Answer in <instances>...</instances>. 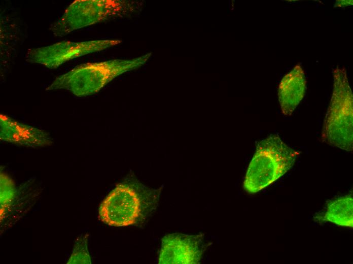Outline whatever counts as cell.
Wrapping results in <instances>:
<instances>
[{
  "label": "cell",
  "mask_w": 353,
  "mask_h": 264,
  "mask_svg": "<svg viewBox=\"0 0 353 264\" xmlns=\"http://www.w3.org/2000/svg\"><path fill=\"white\" fill-rule=\"evenodd\" d=\"M1 140L30 147L50 145L52 141L45 131L0 115Z\"/></svg>",
  "instance_id": "obj_8"
},
{
  "label": "cell",
  "mask_w": 353,
  "mask_h": 264,
  "mask_svg": "<svg viewBox=\"0 0 353 264\" xmlns=\"http://www.w3.org/2000/svg\"><path fill=\"white\" fill-rule=\"evenodd\" d=\"M140 201L136 192L123 184L117 186L102 201L99 209V218L114 226L134 224L140 215Z\"/></svg>",
  "instance_id": "obj_6"
},
{
  "label": "cell",
  "mask_w": 353,
  "mask_h": 264,
  "mask_svg": "<svg viewBox=\"0 0 353 264\" xmlns=\"http://www.w3.org/2000/svg\"><path fill=\"white\" fill-rule=\"evenodd\" d=\"M306 80L300 64L296 65L282 78L278 86V96L282 114L291 116L303 98Z\"/></svg>",
  "instance_id": "obj_9"
},
{
  "label": "cell",
  "mask_w": 353,
  "mask_h": 264,
  "mask_svg": "<svg viewBox=\"0 0 353 264\" xmlns=\"http://www.w3.org/2000/svg\"><path fill=\"white\" fill-rule=\"evenodd\" d=\"M0 203L1 218L3 217L4 213L8 209L13 201L15 195V186L12 179L5 173L0 174Z\"/></svg>",
  "instance_id": "obj_11"
},
{
  "label": "cell",
  "mask_w": 353,
  "mask_h": 264,
  "mask_svg": "<svg viewBox=\"0 0 353 264\" xmlns=\"http://www.w3.org/2000/svg\"><path fill=\"white\" fill-rule=\"evenodd\" d=\"M206 247L203 234L174 233L166 235L162 239L158 263H199Z\"/></svg>",
  "instance_id": "obj_7"
},
{
  "label": "cell",
  "mask_w": 353,
  "mask_h": 264,
  "mask_svg": "<svg viewBox=\"0 0 353 264\" xmlns=\"http://www.w3.org/2000/svg\"><path fill=\"white\" fill-rule=\"evenodd\" d=\"M323 220L339 226L352 227L353 200L351 194L337 198L329 202Z\"/></svg>",
  "instance_id": "obj_10"
},
{
  "label": "cell",
  "mask_w": 353,
  "mask_h": 264,
  "mask_svg": "<svg viewBox=\"0 0 353 264\" xmlns=\"http://www.w3.org/2000/svg\"><path fill=\"white\" fill-rule=\"evenodd\" d=\"M151 53L130 59H114L79 65L57 77L47 90L65 89L77 96L99 91L114 78L144 65Z\"/></svg>",
  "instance_id": "obj_1"
},
{
  "label": "cell",
  "mask_w": 353,
  "mask_h": 264,
  "mask_svg": "<svg viewBox=\"0 0 353 264\" xmlns=\"http://www.w3.org/2000/svg\"><path fill=\"white\" fill-rule=\"evenodd\" d=\"M119 40H102L74 42L63 41L28 50L27 60L49 69H55L66 61L90 53L103 50L120 44Z\"/></svg>",
  "instance_id": "obj_5"
},
{
  "label": "cell",
  "mask_w": 353,
  "mask_h": 264,
  "mask_svg": "<svg viewBox=\"0 0 353 264\" xmlns=\"http://www.w3.org/2000/svg\"><path fill=\"white\" fill-rule=\"evenodd\" d=\"M340 2H339V3L337 2V4L338 3V5H337V6H339V7H340V6H348L349 5H351V4H352V1H341Z\"/></svg>",
  "instance_id": "obj_13"
},
{
  "label": "cell",
  "mask_w": 353,
  "mask_h": 264,
  "mask_svg": "<svg viewBox=\"0 0 353 264\" xmlns=\"http://www.w3.org/2000/svg\"><path fill=\"white\" fill-rule=\"evenodd\" d=\"M322 139L332 146L351 151L353 148V96L343 68L333 71L331 101L324 119Z\"/></svg>",
  "instance_id": "obj_3"
},
{
  "label": "cell",
  "mask_w": 353,
  "mask_h": 264,
  "mask_svg": "<svg viewBox=\"0 0 353 264\" xmlns=\"http://www.w3.org/2000/svg\"><path fill=\"white\" fill-rule=\"evenodd\" d=\"M127 7V3L122 1H76L67 7L52 30L55 36L65 35L120 14Z\"/></svg>",
  "instance_id": "obj_4"
},
{
  "label": "cell",
  "mask_w": 353,
  "mask_h": 264,
  "mask_svg": "<svg viewBox=\"0 0 353 264\" xmlns=\"http://www.w3.org/2000/svg\"><path fill=\"white\" fill-rule=\"evenodd\" d=\"M87 243L86 235L78 239L67 264L91 263Z\"/></svg>",
  "instance_id": "obj_12"
},
{
  "label": "cell",
  "mask_w": 353,
  "mask_h": 264,
  "mask_svg": "<svg viewBox=\"0 0 353 264\" xmlns=\"http://www.w3.org/2000/svg\"><path fill=\"white\" fill-rule=\"evenodd\" d=\"M299 154L277 135L261 140L249 164L243 188L254 193L269 186L291 169Z\"/></svg>",
  "instance_id": "obj_2"
}]
</instances>
